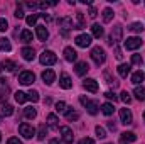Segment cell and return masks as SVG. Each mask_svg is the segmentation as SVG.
<instances>
[{
  "label": "cell",
  "instance_id": "cell-1",
  "mask_svg": "<svg viewBox=\"0 0 145 144\" xmlns=\"http://www.w3.org/2000/svg\"><path fill=\"white\" fill-rule=\"evenodd\" d=\"M91 59L100 66V65H103L105 61H106V53H105V49L103 48H100V46H96V48H93L91 49Z\"/></svg>",
  "mask_w": 145,
  "mask_h": 144
},
{
  "label": "cell",
  "instance_id": "cell-2",
  "mask_svg": "<svg viewBox=\"0 0 145 144\" xmlns=\"http://www.w3.org/2000/svg\"><path fill=\"white\" fill-rule=\"evenodd\" d=\"M39 61H40V65H46V66H51V65H56V61H57V56L52 53V51H42V54L39 56Z\"/></svg>",
  "mask_w": 145,
  "mask_h": 144
},
{
  "label": "cell",
  "instance_id": "cell-3",
  "mask_svg": "<svg viewBox=\"0 0 145 144\" xmlns=\"http://www.w3.org/2000/svg\"><path fill=\"white\" fill-rule=\"evenodd\" d=\"M79 102L86 107L88 114H91V115H96V114H98L100 107H98V104H96V102H93V100H89V98H86V97H81V98H79Z\"/></svg>",
  "mask_w": 145,
  "mask_h": 144
},
{
  "label": "cell",
  "instance_id": "cell-4",
  "mask_svg": "<svg viewBox=\"0 0 145 144\" xmlns=\"http://www.w3.org/2000/svg\"><path fill=\"white\" fill-rule=\"evenodd\" d=\"M121 37H123V27H121V26H115L113 31H111V34H110L108 42L111 46H113V44H118V42L121 41Z\"/></svg>",
  "mask_w": 145,
  "mask_h": 144
},
{
  "label": "cell",
  "instance_id": "cell-5",
  "mask_svg": "<svg viewBox=\"0 0 145 144\" xmlns=\"http://www.w3.org/2000/svg\"><path fill=\"white\" fill-rule=\"evenodd\" d=\"M19 132H20V136H24L25 139H32V136H36L34 127H32L31 124H27V122H24V124L19 126Z\"/></svg>",
  "mask_w": 145,
  "mask_h": 144
},
{
  "label": "cell",
  "instance_id": "cell-6",
  "mask_svg": "<svg viewBox=\"0 0 145 144\" xmlns=\"http://www.w3.org/2000/svg\"><path fill=\"white\" fill-rule=\"evenodd\" d=\"M142 44H144V41H142L140 37H128V39L125 41V48L130 49V51H135V49L142 48Z\"/></svg>",
  "mask_w": 145,
  "mask_h": 144
},
{
  "label": "cell",
  "instance_id": "cell-7",
  "mask_svg": "<svg viewBox=\"0 0 145 144\" xmlns=\"http://www.w3.org/2000/svg\"><path fill=\"white\" fill-rule=\"evenodd\" d=\"M59 132H61V136H63V143L64 144H72L74 136H72V131L68 127V126H63V127L59 129Z\"/></svg>",
  "mask_w": 145,
  "mask_h": 144
},
{
  "label": "cell",
  "instance_id": "cell-8",
  "mask_svg": "<svg viewBox=\"0 0 145 144\" xmlns=\"http://www.w3.org/2000/svg\"><path fill=\"white\" fill-rule=\"evenodd\" d=\"M57 24H59V27H63L64 31H63V34L66 36L68 32L66 31H69V29H74V22H72L71 17H61L59 20H57Z\"/></svg>",
  "mask_w": 145,
  "mask_h": 144
},
{
  "label": "cell",
  "instance_id": "cell-9",
  "mask_svg": "<svg viewBox=\"0 0 145 144\" xmlns=\"http://www.w3.org/2000/svg\"><path fill=\"white\" fill-rule=\"evenodd\" d=\"M34 80H36V76L32 71H22L19 75V83H22V85H32Z\"/></svg>",
  "mask_w": 145,
  "mask_h": 144
},
{
  "label": "cell",
  "instance_id": "cell-10",
  "mask_svg": "<svg viewBox=\"0 0 145 144\" xmlns=\"http://www.w3.org/2000/svg\"><path fill=\"white\" fill-rule=\"evenodd\" d=\"M120 120H121V124H125V126L132 124V120H133V115H132L130 108H120Z\"/></svg>",
  "mask_w": 145,
  "mask_h": 144
},
{
  "label": "cell",
  "instance_id": "cell-11",
  "mask_svg": "<svg viewBox=\"0 0 145 144\" xmlns=\"http://www.w3.org/2000/svg\"><path fill=\"white\" fill-rule=\"evenodd\" d=\"M76 46H79V48H88L89 44H91V36L89 34H79V36H76Z\"/></svg>",
  "mask_w": 145,
  "mask_h": 144
},
{
  "label": "cell",
  "instance_id": "cell-12",
  "mask_svg": "<svg viewBox=\"0 0 145 144\" xmlns=\"http://www.w3.org/2000/svg\"><path fill=\"white\" fill-rule=\"evenodd\" d=\"M83 87H84L88 92H91V93H96V92H98V83H96V80H93V78H86V80L83 81Z\"/></svg>",
  "mask_w": 145,
  "mask_h": 144
},
{
  "label": "cell",
  "instance_id": "cell-13",
  "mask_svg": "<svg viewBox=\"0 0 145 144\" xmlns=\"http://www.w3.org/2000/svg\"><path fill=\"white\" fill-rule=\"evenodd\" d=\"M20 54H22V58H24L25 61H32V59L36 58V51H34L32 48H29V46L22 48V49H20Z\"/></svg>",
  "mask_w": 145,
  "mask_h": 144
},
{
  "label": "cell",
  "instance_id": "cell-14",
  "mask_svg": "<svg viewBox=\"0 0 145 144\" xmlns=\"http://www.w3.org/2000/svg\"><path fill=\"white\" fill-rule=\"evenodd\" d=\"M59 85H61V88H64V90H69V88L72 87V81H71V78H69L68 73H63V75H61Z\"/></svg>",
  "mask_w": 145,
  "mask_h": 144
},
{
  "label": "cell",
  "instance_id": "cell-15",
  "mask_svg": "<svg viewBox=\"0 0 145 144\" xmlns=\"http://www.w3.org/2000/svg\"><path fill=\"white\" fill-rule=\"evenodd\" d=\"M8 93H10V87L7 83V80L5 78H0V97L2 98H7Z\"/></svg>",
  "mask_w": 145,
  "mask_h": 144
},
{
  "label": "cell",
  "instance_id": "cell-16",
  "mask_svg": "<svg viewBox=\"0 0 145 144\" xmlns=\"http://www.w3.org/2000/svg\"><path fill=\"white\" fill-rule=\"evenodd\" d=\"M42 80L46 85H52V81L56 80V73L52 70H46V71H42Z\"/></svg>",
  "mask_w": 145,
  "mask_h": 144
},
{
  "label": "cell",
  "instance_id": "cell-17",
  "mask_svg": "<svg viewBox=\"0 0 145 144\" xmlns=\"http://www.w3.org/2000/svg\"><path fill=\"white\" fill-rule=\"evenodd\" d=\"M64 59L69 61V63L76 61V59H78V53H76L72 48H64Z\"/></svg>",
  "mask_w": 145,
  "mask_h": 144
},
{
  "label": "cell",
  "instance_id": "cell-18",
  "mask_svg": "<svg viewBox=\"0 0 145 144\" xmlns=\"http://www.w3.org/2000/svg\"><path fill=\"white\" fill-rule=\"evenodd\" d=\"M36 34L39 37V41H46L49 37V31L46 29V26H36Z\"/></svg>",
  "mask_w": 145,
  "mask_h": 144
},
{
  "label": "cell",
  "instance_id": "cell-19",
  "mask_svg": "<svg viewBox=\"0 0 145 144\" xmlns=\"http://www.w3.org/2000/svg\"><path fill=\"white\" fill-rule=\"evenodd\" d=\"M89 70V65L86 63V61H79V63H76V75H79V76H83V75H86Z\"/></svg>",
  "mask_w": 145,
  "mask_h": 144
},
{
  "label": "cell",
  "instance_id": "cell-20",
  "mask_svg": "<svg viewBox=\"0 0 145 144\" xmlns=\"http://www.w3.org/2000/svg\"><path fill=\"white\" fill-rule=\"evenodd\" d=\"M84 27H86L84 14H83V12H78V14H76V24H74V29H84Z\"/></svg>",
  "mask_w": 145,
  "mask_h": 144
},
{
  "label": "cell",
  "instance_id": "cell-21",
  "mask_svg": "<svg viewBox=\"0 0 145 144\" xmlns=\"http://www.w3.org/2000/svg\"><path fill=\"white\" fill-rule=\"evenodd\" d=\"M144 78H145V73L142 71V70H138V71H135L133 75H132V83L138 87V85L144 81Z\"/></svg>",
  "mask_w": 145,
  "mask_h": 144
},
{
  "label": "cell",
  "instance_id": "cell-22",
  "mask_svg": "<svg viewBox=\"0 0 145 144\" xmlns=\"http://www.w3.org/2000/svg\"><path fill=\"white\" fill-rule=\"evenodd\" d=\"M130 68H132V66H130L128 63H121V65L118 66V75H120L121 78H127V76L130 75Z\"/></svg>",
  "mask_w": 145,
  "mask_h": 144
},
{
  "label": "cell",
  "instance_id": "cell-23",
  "mask_svg": "<svg viewBox=\"0 0 145 144\" xmlns=\"http://www.w3.org/2000/svg\"><path fill=\"white\" fill-rule=\"evenodd\" d=\"M133 95H135V98H137V100L144 102V100H145V87H135Z\"/></svg>",
  "mask_w": 145,
  "mask_h": 144
},
{
  "label": "cell",
  "instance_id": "cell-24",
  "mask_svg": "<svg viewBox=\"0 0 145 144\" xmlns=\"http://www.w3.org/2000/svg\"><path fill=\"white\" fill-rule=\"evenodd\" d=\"M46 136H47V126H46V124H40L39 129H37V139H39V141H44Z\"/></svg>",
  "mask_w": 145,
  "mask_h": 144
},
{
  "label": "cell",
  "instance_id": "cell-25",
  "mask_svg": "<svg viewBox=\"0 0 145 144\" xmlns=\"http://www.w3.org/2000/svg\"><path fill=\"white\" fill-rule=\"evenodd\" d=\"M91 34L100 39V37L103 36V27H101L100 24H93V26H91Z\"/></svg>",
  "mask_w": 145,
  "mask_h": 144
},
{
  "label": "cell",
  "instance_id": "cell-26",
  "mask_svg": "<svg viewBox=\"0 0 145 144\" xmlns=\"http://www.w3.org/2000/svg\"><path fill=\"white\" fill-rule=\"evenodd\" d=\"M15 68H17V65L14 61H10V59H5L2 63V70H5V71H14Z\"/></svg>",
  "mask_w": 145,
  "mask_h": 144
},
{
  "label": "cell",
  "instance_id": "cell-27",
  "mask_svg": "<svg viewBox=\"0 0 145 144\" xmlns=\"http://www.w3.org/2000/svg\"><path fill=\"white\" fill-rule=\"evenodd\" d=\"M32 37L34 36H32V32H31L29 29H24V31L20 32V41H22V42H31Z\"/></svg>",
  "mask_w": 145,
  "mask_h": 144
},
{
  "label": "cell",
  "instance_id": "cell-28",
  "mask_svg": "<svg viewBox=\"0 0 145 144\" xmlns=\"http://www.w3.org/2000/svg\"><path fill=\"white\" fill-rule=\"evenodd\" d=\"M121 141L123 143H133V141H137V136L133 132H123L121 134Z\"/></svg>",
  "mask_w": 145,
  "mask_h": 144
},
{
  "label": "cell",
  "instance_id": "cell-29",
  "mask_svg": "<svg viewBox=\"0 0 145 144\" xmlns=\"http://www.w3.org/2000/svg\"><path fill=\"white\" fill-rule=\"evenodd\" d=\"M101 112H103L105 115H111V114L115 112V107H113V104H110V102L103 104V105H101Z\"/></svg>",
  "mask_w": 145,
  "mask_h": 144
},
{
  "label": "cell",
  "instance_id": "cell-30",
  "mask_svg": "<svg viewBox=\"0 0 145 144\" xmlns=\"http://www.w3.org/2000/svg\"><path fill=\"white\" fill-rule=\"evenodd\" d=\"M0 49H2V51H10V49H12L10 41L5 39V37H0Z\"/></svg>",
  "mask_w": 145,
  "mask_h": 144
},
{
  "label": "cell",
  "instance_id": "cell-31",
  "mask_svg": "<svg viewBox=\"0 0 145 144\" xmlns=\"http://www.w3.org/2000/svg\"><path fill=\"white\" fill-rule=\"evenodd\" d=\"M24 115H25L27 119H36V117H37V110L34 107H25V110H24Z\"/></svg>",
  "mask_w": 145,
  "mask_h": 144
},
{
  "label": "cell",
  "instance_id": "cell-32",
  "mask_svg": "<svg viewBox=\"0 0 145 144\" xmlns=\"http://www.w3.org/2000/svg\"><path fill=\"white\" fill-rule=\"evenodd\" d=\"M132 32H142L145 27H144V24L142 22H133V24H130V27H128Z\"/></svg>",
  "mask_w": 145,
  "mask_h": 144
},
{
  "label": "cell",
  "instance_id": "cell-33",
  "mask_svg": "<svg viewBox=\"0 0 145 144\" xmlns=\"http://www.w3.org/2000/svg\"><path fill=\"white\" fill-rule=\"evenodd\" d=\"M113 15H115V14H113V10H111L110 7H106V9L103 10V20H105V22H111Z\"/></svg>",
  "mask_w": 145,
  "mask_h": 144
},
{
  "label": "cell",
  "instance_id": "cell-34",
  "mask_svg": "<svg viewBox=\"0 0 145 144\" xmlns=\"http://www.w3.org/2000/svg\"><path fill=\"white\" fill-rule=\"evenodd\" d=\"M57 122H59V120H57L56 114H49V115H47V124H49L51 127H54V129H56V127H57Z\"/></svg>",
  "mask_w": 145,
  "mask_h": 144
},
{
  "label": "cell",
  "instance_id": "cell-35",
  "mask_svg": "<svg viewBox=\"0 0 145 144\" xmlns=\"http://www.w3.org/2000/svg\"><path fill=\"white\" fill-rule=\"evenodd\" d=\"M66 119H68V120H78V119H79V114H78L76 110H71V108L68 110V108H66Z\"/></svg>",
  "mask_w": 145,
  "mask_h": 144
},
{
  "label": "cell",
  "instance_id": "cell-36",
  "mask_svg": "<svg viewBox=\"0 0 145 144\" xmlns=\"http://www.w3.org/2000/svg\"><path fill=\"white\" fill-rule=\"evenodd\" d=\"M27 100V93H24V92H17L15 93V102L17 104H24Z\"/></svg>",
  "mask_w": 145,
  "mask_h": 144
},
{
  "label": "cell",
  "instance_id": "cell-37",
  "mask_svg": "<svg viewBox=\"0 0 145 144\" xmlns=\"http://www.w3.org/2000/svg\"><path fill=\"white\" fill-rule=\"evenodd\" d=\"M27 100H31V102H39V92H37V90H31V92L27 93Z\"/></svg>",
  "mask_w": 145,
  "mask_h": 144
},
{
  "label": "cell",
  "instance_id": "cell-38",
  "mask_svg": "<svg viewBox=\"0 0 145 144\" xmlns=\"http://www.w3.org/2000/svg\"><path fill=\"white\" fill-rule=\"evenodd\" d=\"M95 132H96V136H98L100 139H105V137H106V131H105L101 126H96V127H95Z\"/></svg>",
  "mask_w": 145,
  "mask_h": 144
},
{
  "label": "cell",
  "instance_id": "cell-39",
  "mask_svg": "<svg viewBox=\"0 0 145 144\" xmlns=\"http://www.w3.org/2000/svg\"><path fill=\"white\" fill-rule=\"evenodd\" d=\"M2 114H3L5 117L12 115V114H14V107H12V105H8V104H7V105H3V107H2Z\"/></svg>",
  "mask_w": 145,
  "mask_h": 144
},
{
  "label": "cell",
  "instance_id": "cell-40",
  "mask_svg": "<svg viewBox=\"0 0 145 144\" xmlns=\"http://www.w3.org/2000/svg\"><path fill=\"white\" fill-rule=\"evenodd\" d=\"M120 98H121L125 104H130V102H132V97H130V93H128L127 90H123V92L120 93Z\"/></svg>",
  "mask_w": 145,
  "mask_h": 144
},
{
  "label": "cell",
  "instance_id": "cell-41",
  "mask_svg": "<svg viewBox=\"0 0 145 144\" xmlns=\"http://www.w3.org/2000/svg\"><path fill=\"white\" fill-rule=\"evenodd\" d=\"M132 63H133V65H137V66H142L144 59H142V56H140V54H133V56H132Z\"/></svg>",
  "mask_w": 145,
  "mask_h": 144
},
{
  "label": "cell",
  "instance_id": "cell-42",
  "mask_svg": "<svg viewBox=\"0 0 145 144\" xmlns=\"http://www.w3.org/2000/svg\"><path fill=\"white\" fill-rule=\"evenodd\" d=\"M37 17H39V14H32V15H29L25 20H27V24H29V26H34V24L37 22Z\"/></svg>",
  "mask_w": 145,
  "mask_h": 144
},
{
  "label": "cell",
  "instance_id": "cell-43",
  "mask_svg": "<svg viewBox=\"0 0 145 144\" xmlns=\"http://www.w3.org/2000/svg\"><path fill=\"white\" fill-rule=\"evenodd\" d=\"M8 29V22H7V19H2L0 17V32H5Z\"/></svg>",
  "mask_w": 145,
  "mask_h": 144
},
{
  "label": "cell",
  "instance_id": "cell-44",
  "mask_svg": "<svg viewBox=\"0 0 145 144\" xmlns=\"http://www.w3.org/2000/svg\"><path fill=\"white\" fill-rule=\"evenodd\" d=\"M105 78H106V83H110V85H113V87H116V85H118V81H116L115 78H111L108 71H105Z\"/></svg>",
  "mask_w": 145,
  "mask_h": 144
},
{
  "label": "cell",
  "instance_id": "cell-45",
  "mask_svg": "<svg viewBox=\"0 0 145 144\" xmlns=\"http://www.w3.org/2000/svg\"><path fill=\"white\" fill-rule=\"evenodd\" d=\"M54 108H56V112H66V104L64 102H57L56 105H54Z\"/></svg>",
  "mask_w": 145,
  "mask_h": 144
},
{
  "label": "cell",
  "instance_id": "cell-46",
  "mask_svg": "<svg viewBox=\"0 0 145 144\" xmlns=\"http://www.w3.org/2000/svg\"><path fill=\"white\" fill-rule=\"evenodd\" d=\"M17 19H22L24 17V10H22V7L20 5H17V9H15V14H14Z\"/></svg>",
  "mask_w": 145,
  "mask_h": 144
},
{
  "label": "cell",
  "instance_id": "cell-47",
  "mask_svg": "<svg viewBox=\"0 0 145 144\" xmlns=\"http://www.w3.org/2000/svg\"><path fill=\"white\" fill-rule=\"evenodd\" d=\"M25 7L31 9V10H36V9H39V2H27Z\"/></svg>",
  "mask_w": 145,
  "mask_h": 144
},
{
  "label": "cell",
  "instance_id": "cell-48",
  "mask_svg": "<svg viewBox=\"0 0 145 144\" xmlns=\"http://www.w3.org/2000/svg\"><path fill=\"white\" fill-rule=\"evenodd\" d=\"M105 97H106L108 100H113V102H116V100H118V97H116L113 92H106V93H105Z\"/></svg>",
  "mask_w": 145,
  "mask_h": 144
},
{
  "label": "cell",
  "instance_id": "cell-49",
  "mask_svg": "<svg viewBox=\"0 0 145 144\" xmlns=\"http://www.w3.org/2000/svg\"><path fill=\"white\" fill-rule=\"evenodd\" d=\"M78 144H95V141H93L91 137H84V139H81Z\"/></svg>",
  "mask_w": 145,
  "mask_h": 144
},
{
  "label": "cell",
  "instance_id": "cell-50",
  "mask_svg": "<svg viewBox=\"0 0 145 144\" xmlns=\"http://www.w3.org/2000/svg\"><path fill=\"white\" fill-rule=\"evenodd\" d=\"M115 58H116V59H121V58H123V54H121V49H120V48H115Z\"/></svg>",
  "mask_w": 145,
  "mask_h": 144
},
{
  "label": "cell",
  "instance_id": "cell-51",
  "mask_svg": "<svg viewBox=\"0 0 145 144\" xmlns=\"http://www.w3.org/2000/svg\"><path fill=\"white\" fill-rule=\"evenodd\" d=\"M88 14H89V17H91V19H95V17H96V15H98V12H96V9H95V7H91V9H89V12H88Z\"/></svg>",
  "mask_w": 145,
  "mask_h": 144
},
{
  "label": "cell",
  "instance_id": "cell-52",
  "mask_svg": "<svg viewBox=\"0 0 145 144\" xmlns=\"http://www.w3.org/2000/svg\"><path fill=\"white\" fill-rule=\"evenodd\" d=\"M7 144H22V143H20V141H19L17 137H10V139H8V143H7Z\"/></svg>",
  "mask_w": 145,
  "mask_h": 144
},
{
  "label": "cell",
  "instance_id": "cell-53",
  "mask_svg": "<svg viewBox=\"0 0 145 144\" xmlns=\"http://www.w3.org/2000/svg\"><path fill=\"white\" fill-rule=\"evenodd\" d=\"M108 127L111 129V131H115V124H113V122H108Z\"/></svg>",
  "mask_w": 145,
  "mask_h": 144
},
{
  "label": "cell",
  "instance_id": "cell-54",
  "mask_svg": "<svg viewBox=\"0 0 145 144\" xmlns=\"http://www.w3.org/2000/svg\"><path fill=\"white\" fill-rule=\"evenodd\" d=\"M49 144H61V143H59L57 139H52V141H51V143H49Z\"/></svg>",
  "mask_w": 145,
  "mask_h": 144
},
{
  "label": "cell",
  "instance_id": "cell-55",
  "mask_svg": "<svg viewBox=\"0 0 145 144\" xmlns=\"http://www.w3.org/2000/svg\"><path fill=\"white\" fill-rule=\"evenodd\" d=\"M144 120H145V112H144Z\"/></svg>",
  "mask_w": 145,
  "mask_h": 144
},
{
  "label": "cell",
  "instance_id": "cell-56",
  "mask_svg": "<svg viewBox=\"0 0 145 144\" xmlns=\"http://www.w3.org/2000/svg\"><path fill=\"white\" fill-rule=\"evenodd\" d=\"M0 71H2V65H0Z\"/></svg>",
  "mask_w": 145,
  "mask_h": 144
},
{
  "label": "cell",
  "instance_id": "cell-57",
  "mask_svg": "<svg viewBox=\"0 0 145 144\" xmlns=\"http://www.w3.org/2000/svg\"><path fill=\"white\" fill-rule=\"evenodd\" d=\"M0 141H2V134H0Z\"/></svg>",
  "mask_w": 145,
  "mask_h": 144
},
{
  "label": "cell",
  "instance_id": "cell-58",
  "mask_svg": "<svg viewBox=\"0 0 145 144\" xmlns=\"http://www.w3.org/2000/svg\"><path fill=\"white\" fill-rule=\"evenodd\" d=\"M121 144H127V143H123V141H121Z\"/></svg>",
  "mask_w": 145,
  "mask_h": 144
},
{
  "label": "cell",
  "instance_id": "cell-59",
  "mask_svg": "<svg viewBox=\"0 0 145 144\" xmlns=\"http://www.w3.org/2000/svg\"><path fill=\"white\" fill-rule=\"evenodd\" d=\"M108 144H113V143H108Z\"/></svg>",
  "mask_w": 145,
  "mask_h": 144
},
{
  "label": "cell",
  "instance_id": "cell-60",
  "mask_svg": "<svg viewBox=\"0 0 145 144\" xmlns=\"http://www.w3.org/2000/svg\"><path fill=\"white\" fill-rule=\"evenodd\" d=\"M0 122H2V119H0Z\"/></svg>",
  "mask_w": 145,
  "mask_h": 144
}]
</instances>
